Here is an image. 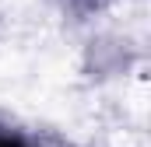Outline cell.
<instances>
[{"mask_svg":"<svg viewBox=\"0 0 151 147\" xmlns=\"http://www.w3.org/2000/svg\"><path fill=\"white\" fill-rule=\"evenodd\" d=\"M0 147H49V144L42 137H35V133L18 130V126H11V123L0 119Z\"/></svg>","mask_w":151,"mask_h":147,"instance_id":"1","label":"cell"},{"mask_svg":"<svg viewBox=\"0 0 151 147\" xmlns=\"http://www.w3.org/2000/svg\"><path fill=\"white\" fill-rule=\"evenodd\" d=\"M63 4V11H70V14H91L102 0H60Z\"/></svg>","mask_w":151,"mask_h":147,"instance_id":"2","label":"cell"}]
</instances>
